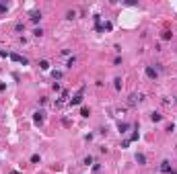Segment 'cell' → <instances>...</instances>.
Here are the masks:
<instances>
[{"label": "cell", "mask_w": 177, "mask_h": 174, "mask_svg": "<svg viewBox=\"0 0 177 174\" xmlns=\"http://www.w3.org/2000/svg\"><path fill=\"white\" fill-rule=\"evenodd\" d=\"M43 121H46V111H35L33 113V123L35 125H43Z\"/></svg>", "instance_id": "6da1fadb"}, {"label": "cell", "mask_w": 177, "mask_h": 174, "mask_svg": "<svg viewBox=\"0 0 177 174\" xmlns=\"http://www.w3.org/2000/svg\"><path fill=\"white\" fill-rule=\"evenodd\" d=\"M82 92H84V86H82V88L78 90V94H76L72 100H70V104H72V106H76V104H82V98H84V96H82Z\"/></svg>", "instance_id": "7a4b0ae2"}, {"label": "cell", "mask_w": 177, "mask_h": 174, "mask_svg": "<svg viewBox=\"0 0 177 174\" xmlns=\"http://www.w3.org/2000/svg\"><path fill=\"white\" fill-rule=\"evenodd\" d=\"M10 59H12V61H17V63H23V66H27V63H29V59H27V57L19 55V53H10Z\"/></svg>", "instance_id": "3957f363"}, {"label": "cell", "mask_w": 177, "mask_h": 174, "mask_svg": "<svg viewBox=\"0 0 177 174\" xmlns=\"http://www.w3.org/2000/svg\"><path fill=\"white\" fill-rule=\"evenodd\" d=\"M142 100V94H130V100H128V104L130 106H134V104H138Z\"/></svg>", "instance_id": "277c9868"}, {"label": "cell", "mask_w": 177, "mask_h": 174, "mask_svg": "<svg viewBox=\"0 0 177 174\" xmlns=\"http://www.w3.org/2000/svg\"><path fill=\"white\" fill-rule=\"evenodd\" d=\"M144 72H146V76H148V78H152V80H154V78H157V76H159V72H157V70H154L152 66H146V70H144Z\"/></svg>", "instance_id": "5b68a950"}, {"label": "cell", "mask_w": 177, "mask_h": 174, "mask_svg": "<svg viewBox=\"0 0 177 174\" xmlns=\"http://www.w3.org/2000/svg\"><path fill=\"white\" fill-rule=\"evenodd\" d=\"M39 20H41V12L39 10H33L31 12V23H39Z\"/></svg>", "instance_id": "8992f818"}, {"label": "cell", "mask_w": 177, "mask_h": 174, "mask_svg": "<svg viewBox=\"0 0 177 174\" xmlns=\"http://www.w3.org/2000/svg\"><path fill=\"white\" fill-rule=\"evenodd\" d=\"M161 172L171 174V166H169V162H167V160H163V162H161Z\"/></svg>", "instance_id": "52a82bcc"}, {"label": "cell", "mask_w": 177, "mask_h": 174, "mask_svg": "<svg viewBox=\"0 0 177 174\" xmlns=\"http://www.w3.org/2000/svg\"><path fill=\"white\" fill-rule=\"evenodd\" d=\"M118 129H120V133H122V135H126V133H128V129H130V125H128V123H120Z\"/></svg>", "instance_id": "ba28073f"}, {"label": "cell", "mask_w": 177, "mask_h": 174, "mask_svg": "<svg viewBox=\"0 0 177 174\" xmlns=\"http://www.w3.org/2000/svg\"><path fill=\"white\" fill-rule=\"evenodd\" d=\"M39 68H41L43 72H48V70H50V61H48V59H41V61H39Z\"/></svg>", "instance_id": "9c48e42d"}, {"label": "cell", "mask_w": 177, "mask_h": 174, "mask_svg": "<svg viewBox=\"0 0 177 174\" xmlns=\"http://www.w3.org/2000/svg\"><path fill=\"white\" fill-rule=\"evenodd\" d=\"M150 119H152L154 123H159V121H163V115H161V113H152V115H150Z\"/></svg>", "instance_id": "30bf717a"}, {"label": "cell", "mask_w": 177, "mask_h": 174, "mask_svg": "<svg viewBox=\"0 0 177 174\" xmlns=\"http://www.w3.org/2000/svg\"><path fill=\"white\" fill-rule=\"evenodd\" d=\"M136 162L138 164H146V156L144 154H136Z\"/></svg>", "instance_id": "8fae6325"}, {"label": "cell", "mask_w": 177, "mask_h": 174, "mask_svg": "<svg viewBox=\"0 0 177 174\" xmlns=\"http://www.w3.org/2000/svg\"><path fill=\"white\" fill-rule=\"evenodd\" d=\"M113 88L115 90H122V78H115L113 80Z\"/></svg>", "instance_id": "7c38bea8"}, {"label": "cell", "mask_w": 177, "mask_h": 174, "mask_svg": "<svg viewBox=\"0 0 177 174\" xmlns=\"http://www.w3.org/2000/svg\"><path fill=\"white\" fill-rule=\"evenodd\" d=\"M111 27H113V25L107 20V23H103V25H101V31H111Z\"/></svg>", "instance_id": "4fadbf2b"}, {"label": "cell", "mask_w": 177, "mask_h": 174, "mask_svg": "<svg viewBox=\"0 0 177 174\" xmlns=\"http://www.w3.org/2000/svg\"><path fill=\"white\" fill-rule=\"evenodd\" d=\"M74 63H76V57L72 55V57H70L68 61H66V68H72V66H74Z\"/></svg>", "instance_id": "5bb4252c"}, {"label": "cell", "mask_w": 177, "mask_h": 174, "mask_svg": "<svg viewBox=\"0 0 177 174\" xmlns=\"http://www.w3.org/2000/svg\"><path fill=\"white\" fill-rule=\"evenodd\" d=\"M6 10H8V4L0 2V14H6Z\"/></svg>", "instance_id": "9a60e30c"}, {"label": "cell", "mask_w": 177, "mask_h": 174, "mask_svg": "<svg viewBox=\"0 0 177 174\" xmlns=\"http://www.w3.org/2000/svg\"><path fill=\"white\" fill-rule=\"evenodd\" d=\"M52 78H54V80H60V78H62V72L54 70V72H52Z\"/></svg>", "instance_id": "2e32d148"}, {"label": "cell", "mask_w": 177, "mask_h": 174, "mask_svg": "<svg viewBox=\"0 0 177 174\" xmlns=\"http://www.w3.org/2000/svg\"><path fill=\"white\" fill-rule=\"evenodd\" d=\"M80 115H82V117H88V115H91V111H88L86 106H82V108H80Z\"/></svg>", "instance_id": "e0dca14e"}, {"label": "cell", "mask_w": 177, "mask_h": 174, "mask_svg": "<svg viewBox=\"0 0 177 174\" xmlns=\"http://www.w3.org/2000/svg\"><path fill=\"white\" fill-rule=\"evenodd\" d=\"M91 164H93V156H86L84 158V166H91Z\"/></svg>", "instance_id": "ac0fdd59"}, {"label": "cell", "mask_w": 177, "mask_h": 174, "mask_svg": "<svg viewBox=\"0 0 177 174\" xmlns=\"http://www.w3.org/2000/svg\"><path fill=\"white\" fill-rule=\"evenodd\" d=\"M31 162L37 164V162H39V154H33V156H31Z\"/></svg>", "instance_id": "d6986e66"}, {"label": "cell", "mask_w": 177, "mask_h": 174, "mask_svg": "<svg viewBox=\"0 0 177 174\" xmlns=\"http://www.w3.org/2000/svg\"><path fill=\"white\" fill-rule=\"evenodd\" d=\"M138 137H140V133H138V131H136V133H132V137H130V141H136Z\"/></svg>", "instance_id": "ffe728a7"}, {"label": "cell", "mask_w": 177, "mask_h": 174, "mask_svg": "<svg viewBox=\"0 0 177 174\" xmlns=\"http://www.w3.org/2000/svg\"><path fill=\"white\" fill-rule=\"evenodd\" d=\"M33 35H35V37H41V35H43V31H41V29H35V31H33Z\"/></svg>", "instance_id": "44dd1931"}, {"label": "cell", "mask_w": 177, "mask_h": 174, "mask_svg": "<svg viewBox=\"0 0 177 174\" xmlns=\"http://www.w3.org/2000/svg\"><path fill=\"white\" fill-rule=\"evenodd\" d=\"M74 14H76V12H74V10H70L68 14H66V18H70V20H72V18H74Z\"/></svg>", "instance_id": "7402d4cb"}, {"label": "cell", "mask_w": 177, "mask_h": 174, "mask_svg": "<svg viewBox=\"0 0 177 174\" xmlns=\"http://www.w3.org/2000/svg\"><path fill=\"white\" fill-rule=\"evenodd\" d=\"M128 145H130V139H126V141H122V149H126Z\"/></svg>", "instance_id": "603a6c76"}, {"label": "cell", "mask_w": 177, "mask_h": 174, "mask_svg": "<svg viewBox=\"0 0 177 174\" xmlns=\"http://www.w3.org/2000/svg\"><path fill=\"white\" fill-rule=\"evenodd\" d=\"M0 57H10V53L8 51H0Z\"/></svg>", "instance_id": "cb8c5ba5"}, {"label": "cell", "mask_w": 177, "mask_h": 174, "mask_svg": "<svg viewBox=\"0 0 177 174\" xmlns=\"http://www.w3.org/2000/svg\"><path fill=\"white\" fill-rule=\"evenodd\" d=\"M2 90H6V84H4V82H0V92H2Z\"/></svg>", "instance_id": "d4e9b609"}]
</instances>
